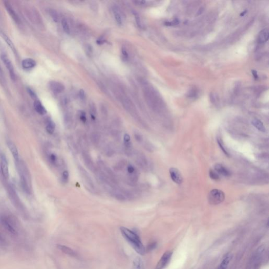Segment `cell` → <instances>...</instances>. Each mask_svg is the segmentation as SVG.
Instances as JSON below:
<instances>
[{
	"label": "cell",
	"mask_w": 269,
	"mask_h": 269,
	"mask_svg": "<svg viewBox=\"0 0 269 269\" xmlns=\"http://www.w3.org/2000/svg\"><path fill=\"white\" fill-rule=\"evenodd\" d=\"M1 221H2L3 225L7 230L8 231L12 233L13 234H16L17 233H16L15 229H14L10 223L8 221V220L3 218L2 219Z\"/></svg>",
	"instance_id": "obj_21"
},
{
	"label": "cell",
	"mask_w": 269,
	"mask_h": 269,
	"mask_svg": "<svg viewBox=\"0 0 269 269\" xmlns=\"http://www.w3.org/2000/svg\"><path fill=\"white\" fill-rule=\"evenodd\" d=\"M157 243L156 242H153L148 245L147 248H146V251H152L157 247Z\"/></svg>",
	"instance_id": "obj_32"
},
{
	"label": "cell",
	"mask_w": 269,
	"mask_h": 269,
	"mask_svg": "<svg viewBox=\"0 0 269 269\" xmlns=\"http://www.w3.org/2000/svg\"><path fill=\"white\" fill-rule=\"evenodd\" d=\"M232 258V256L231 254H228L226 256H225L223 261L220 264V267L219 269H226L228 267V265L229 264L231 259Z\"/></svg>",
	"instance_id": "obj_22"
},
{
	"label": "cell",
	"mask_w": 269,
	"mask_h": 269,
	"mask_svg": "<svg viewBox=\"0 0 269 269\" xmlns=\"http://www.w3.org/2000/svg\"><path fill=\"white\" fill-rule=\"evenodd\" d=\"M79 95H80V97L82 99H85V92L84 91L83 89H80V91Z\"/></svg>",
	"instance_id": "obj_42"
},
{
	"label": "cell",
	"mask_w": 269,
	"mask_h": 269,
	"mask_svg": "<svg viewBox=\"0 0 269 269\" xmlns=\"http://www.w3.org/2000/svg\"><path fill=\"white\" fill-rule=\"evenodd\" d=\"M135 2L136 4H144L146 3V1H135Z\"/></svg>",
	"instance_id": "obj_43"
},
{
	"label": "cell",
	"mask_w": 269,
	"mask_h": 269,
	"mask_svg": "<svg viewBox=\"0 0 269 269\" xmlns=\"http://www.w3.org/2000/svg\"><path fill=\"white\" fill-rule=\"evenodd\" d=\"M127 170L128 175H132L136 172V169L134 168V166L132 165H128L127 167Z\"/></svg>",
	"instance_id": "obj_34"
},
{
	"label": "cell",
	"mask_w": 269,
	"mask_h": 269,
	"mask_svg": "<svg viewBox=\"0 0 269 269\" xmlns=\"http://www.w3.org/2000/svg\"><path fill=\"white\" fill-rule=\"evenodd\" d=\"M27 92L30 95V96H31L32 99H35L37 98L36 94L33 91V89H32L31 88H27Z\"/></svg>",
	"instance_id": "obj_35"
},
{
	"label": "cell",
	"mask_w": 269,
	"mask_h": 269,
	"mask_svg": "<svg viewBox=\"0 0 269 269\" xmlns=\"http://www.w3.org/2000/svg\"><path fill=\"white\" fill-rule=\"evenodd\" d=\"M134 137L135 139L138 142H143V137L142 134L138 132H134Z\"/></svg>",
	"instance_id": "obj_33"
},
{
	"label": "cell",
	"mask_w": 269,
	"mask_h": 269,
	"mask_svg": "<svg viewBox=\"0 0 269 269\" xmlns=\"http://www.w3.org/2000/svg\"><path fill=\"white\" fill-rule=\"evenodd\" d=\"M122 55H123V57L124 58L125 60H127L128 57V53H127L126 49L125 47L122 48Z\"/></svg>",
	"instance_id": "obj_38"
},
{
	"label": "cell",
	"mask_w": 269,
	"mask_h": 269,
	"mask_svg": "<svg viewBox=\"0 0 269 269\" xmlns=\"http://www.w3.org/2000/svg\"><path fill=\"white\" fill-rule=\"evenodd\" d=\"M86 51L88 55H92L93 52V49L91 45H87L86 47Z\"/></svg>",
	"instance_id": "obj_41"
},
{
	"label": "cell",
	"mask_w": 269,
	"mask_h": 269,
	"mask_svg": "<svg viewBox=\"0 0 269 269\" xmlns=\"http://www.w3.org/2000/svg\"><path fill=\"white\" fill-rule=\"evenodd\" d=\"M209 176L211 178L215 180H218L220 179V176L214 170L212 169L210 170Z\"/></svg>",
	"instance_id": "obj_29"
},
{
	"label": "cell",
	"mask_w": 269,
	"mask_h": 269,
	"mask_svg": "<svg viewBox=\"0 0 269 269\" xmlns=\"http://www.w3.org/2000/svg\"><path fill=\"white\" fill-rule=\"evenodd\" d=\"M214 170L219 175L224 177H229L231 175L230 171L221 163H217L214 166Z\"/></svg>",
	"instance_id": "obj_6"
},
{
	"label": "cell",
	"mask_w": 269,
	"mask_h": 269,
	"mask_svg": "<svg viewBox=\"0 0 269 269\" xmlns=\"http://www.w3.org/2000/svg\"><path fill=\"white\" fill-rule=\"evenodd\" d=\"M36 61L31 58H25L22 62V66L25 70H30L35 67Z\"/></svg>",
	"instance_id": "obj_14"
},
{
	"label": "cell",
	"mask_w": 269,
	"mask_h": 269,
	"mask_svg": "<svg viewBox=\"0 0 269 269\" xmlns=\"http://www.w3.org/2000/svg\"><path fill=\"white\" fill-rule=\"evenodd\" d=\"M3 77V73L2 70L0 67V79H2Z\"/></svg>",
	"instance_id": "obj_44"
},
{
	"label": "cell",
	"mask_w": 269,
	"mask_h": 269,
	"mask_svg": "<svg viewBox=\"0 0 269 269\" xmlns=\"http://www.w3.org/2000/svg\"><path fill=\"white\" fill-rule=\"evenodd\" d=\"M55 130V124L52 120H49L47 123L46 130L49 134H53Z\"/></svg>",
	"instance_id": "obj_25"
},
{
	"label": "cell",
	"mask_w": 269,
	"mask_h": 269,
	"mask_svg": "<svg viewBox=\"0 0 269 269\" xmlns=\"http://www.w3.org/2000/svg\"><path fill=\"white\" fill-rule=\"evenodd\" d=\"M169 173L172 180L176 184H181L183 181V177L178 169L174 167L170 168Z\"/></svg>",
	"instance_id": "obj_5"
},
{
	"label": "cell",
	"mask_w": 269,
	"mask_h": 269,
	"mask_svg": "<svg viewBox=\"0 0 269 269\" xmlns=\"http://www.w3.org/2000/svg\"><path fill=\"white\" fill-rule=\"evenodd\" d=\"M120 230L123 237L130 243L137 254L141 256H144L146 254V248L137 233L124 227H121Z\"/></svg>",
	"instance_id": "obj_1"
},
{
	"label": "cell",
	"mask_w": 269,
	"mask_h": 269,
	"mask_svg": "<svg viewBox=\"0 0 269 269\" xmlns=\"http://www.w3.org/2000/svg\"><path fill=\"white\" fill-rule=\"evenodd\" d=\"M7 145L9 150H10L11 153L14 157L16 161H18L19 160V156H18V150L16 147V145L14 142L11 141H8L7 142Z\"/></svg>",
	"instance_id": "obj_13"
},
{
	"label": "cell",
	"mask_w": 269,
	"mask_h": 269,
	"mask_svg": "<svg viewBox=\"0 0 269 269\" xmlns=\"http://www.w3.org/2000/svg\"><path fill=\"white\" fill-rule=\"evenodd\" d=\"M136 163L142 168H145L147 166L148 161L147 159L142 154H136Z\"/></svg>",
	"instance_id": "obj_18"
},
{
	"label": "cell",
	"mask_w": 269,
	"mask_h": 269,
	"mask_svg": "<svg viewBox=\"0 0 269 269\" xmlns=\"http://www.w3.org/2000/svg\"><path fill=\"white\" fill-rule=\"evenodd\" d=\"M252 124L257 130H259V131L263 132H266L265 127H264V125L262 123V122L259 119H254L252 121Z\"/></svg>",
	"instance_id": "obj_23"
},
{
	"label": "cell",
	"mask_w": 269,
	"mask_h": 269,
	"mask_svg": "<svg viewBox=\"0 0 269 269\" xmlns=\"http://www.w3.org/2000/svg\"><path fill=\"white\" fill-rule=\"evenodd\" d=\"M113 12L114 14V18L116 22L118 25H121L122 23V18L121 14L119 11L118 8L116 6H114L113 8Z\"/></svg>",
	"instance_id": "obj_24"
},
{
	"label": "cell",
	"mask_w": 269,
	"mask_h": 269,
	"mask_svg": "<svg viewBox=\"0 0 269 269\" xmlns=\"http://www.w3.org/2000/svg\"><path fill=\"white\" fill-rule=\"evenodd\" d=\"M34 107L35 110L39 114L42 115H43L46 113V110L44 107L41 102L39 100H36L34 103Z\"/></svg>",
	"instance_id": "obj_16"
},
{
	"label": "cell",
	"mask_w": 269,
	"mask_h": 269,
	"mask_svg": "<svg viewBox=\"0 0 269 269\" xmlns=\"http://www.w3.org/2000/svg\"><path fill=\"white\" fill-rule=\"evenodd\" d=\"M62 24L63 29L64 31L67 34H69L70 33V28L69 26V24L67 22V20L66 19H63L62 21Z\"/></svg>",
	"instance_id": "obj_28"
},
{
	"label": "cell",
	"mask_w": 269,
	"mask_h": 269,
	"mask_svg": "<svg viewBox=\"0 0 269 269\" xmlns=\"http://www.w3.org/2000/svg\"><path fill=\"white\" fill-rule=\"evenodd\" d=\"M217 142L220 148L221 149V150H223V152L225 153V154L226 155L228 156H229V153H228V151H227V150L225 149V147H224L223 142H222V140L220 139V138H218Z\"/></svg>",
	"instance_id": "obj_31"
},
{
	"label": "cell",
	"mask_w": 269,
	"mask_h": 269,
	"mask_svg": "<svg viewBox=\"0 0 269 269\" xmlns=\"http://www.w3.org/2000/svg\"><path fill=\"white\" fill-rule=\"evenodd\" d=\"M49 88L53 92L56 93H60L64 91L65 89L64 86L62 83L56 82L51 81L49 84Z\"/></svg>",
	"instance_id": "obj_12"
},
{
	"label": "cell",
	"mask_w": 269,
	"mask_h": 269,
	"mask_svg": "<svg viewBox=\"0 0 269 269\" xmlns=\"http://www.w3.org/2000/svg\"><path fill=\"white\" fill-rule=\"evenodd\" d=\"M132 269H145L142 259L139 256L136 257L132 262Z\"/></svg>",
	"instance_id": "obj_19"
},
{
	"label": "cell",
	"mask_w": 269,
	"mask_h": 269,
	"mask_svg": "<svg viewBox=\"0 0 269 269\" xmlns=\"http://www.w3.org/2000/svg\"><path fill=\"white\" fill-rule=\"evenodd\" d=\"M49 159H50V161L52 162L53 163H56V161H57V157L56 155H55L54 154H52L49 155Z\"/></svg>",
	"instance_id": "obj_37"
},
{
	"label": "cell",
	"mask_w": 269,
	"mask_h": 269,
	"mask_svg": "<svg viewBox=\"0 0 269 269\" xmlns=\"http://www.w3.org/2000/svg\"><path fill=\"white\" fill-rule=\"evenodd\" d=\"M173 252L171 251H166L165 252L156 265L155 269H163L166 268L170 261Z\"/></svg>",
	"instance_id": "obj_4"
},
{
	"label": "cell",
	"mask_w": 269,
	"mask_h": 269,
	"mask_svg": "<svg viewBox=\"0 0 269 269\" xmlns=\"http://www.w3.org/2000/svg\"><path fill=\"white\" fill-rule=\"evenodd\" d=\"M80 118V120H81L82 122H83V123H85V122H86L87 119H86L85 113L84 112H81Z\"/></svg>",
	"instance_id": "obj_39"
},
{
	"label": "cell",
	"mask_w": 269,
	"mask_h": 269,
	"mask_svg": "<svg viewBox=\"0 0 269 269\" xmlns=\"http://www.w3.org/2000/svg\"><path fill=\"white\" fill-rule=\"evenodd\" d=\"M57 248L63 253L66 254L70 256H73V257L77 256V254H76V252L67 246L61 245V244H57Z\"/></svg>",
	"instance_id": "obj_15"
},
{
	"label": "cell",
	"mask_w": 269,
	"mask_h": 269,
	"mask_svg": "<svg viewBox=\"0 0 269 269\" xmlns=\"http://www.w3.org/2000/svg\"><path fill=\"white\" fill-rule=\"evenodd\" d=\"M1 167L2 173L5 178L8 179L9 177V171L8 167V161L5 156L4 154L1 155Z\"/></svg>",
	"instance_id": "obj_7"
},
{
	"label": "cell",
	"mask_w": 269,
	"mask_h": 269,
	"mask_svg": "<svg viewBox=\"0 0 269 269\" xmlns=\"http://www.w3.org/2000/svg\"><path fill=\"white\" fill-rule=\"evenodd\" d=\"M92 142L94 145H97L100 141V136L96 132H94L91 135Z\"/></svg>",
	"instance_id": "obj_26"
},
{
	"label": "cell",
	"mask_w": 269,
	"mask_h": 269,
	"mask_svg": "<svg viewBox=\"0 0 269 269\" xmlns=\"http://www.w3.org/2000/svg\"><path fill=\"white\" fill-rule=\"evenodd\" d=\"M83 159L84 163L87 167L91 170L93 171L95 170V167L94 166L93 161L90 155L86 151H83Z\"/></svg>",
	"instance_id": "obj_11"
},
{
	"label": "cell",
	"mask_w": 269,
	"mask_h": 269,
	"mask_svg": "<svg viewBox=\"0 0 269 269\" xmlns=\"http://www.w3.org/2000/svg\"><path fill=\"white\" fill-rule=\"evenodd\" d=\"M4 6L6 8V10L8 11V13L10 14L11 17L12 18L14 22H15L16 23H20V18L18 15V14L16 13L15 11L14 10L12 6L11 5L10 3L8 2H5Z\"/></svg>",
	"instance_id": "obj_9"
},
{
	"label": "cell",
	"mask_w": 269,
	"mask_h": 269,
	"mask_svg": "<svg viewBox=\"0 0 269 269\" xmlns=\"http://www.w3.org/2000/svg\"><path fill=\"white\" fill-rule=\"evenodd\" d=\"M1 58L2 61L4 64L5 65V67H6L8 71L9 72L11 78L12 80H15L16 78L14 68L13 64L11 61L10 58L8 57V56L5 54H2L1 55Z\"/></svg>",
	"instance_id": "obj_3"
},
{
	"label": "cell",
	"mask_w": 269,
	"mask_h": 269,
	"mask_svg": "<svg viewBox=\"0 0 269 269\" xmlns=\"http://www.w3.org/2000/svg\"><path fill=\"white\" fill-rule=\"evenodd\" d=\"M124 143H128L130 142V137L128 134H125L124 136Z\"/></svg>",
	"instance_id": "obj_40"
},
{
	"label": "cell",
	"mask_w": 269,
	"mask_h": 269,
	"mask_svg": "<svg viewBox=\"0 0 269 269\" xmlns=\"http://www.w3.org/2000/svg\"><path fill=\"white\" fill-rule=\"evenodd\" d=\"M49 14L50 16H51L52 19L54 20V22H58V15L57 14V12L56 11L54 10H52V9H51L49 10Z\"/></svg>",
	"instance_id": "obj_27"
},
{
	"label": "cell",
	"mask_w": 269,
	"mask_h": 269,
	"mask_svg": "<svg viewBox=\"0 0 269 269\" xmlns=\"http://www.w3.org/2000/svg\"><path fill=\"white\" fill-rule=\"evenodd\" d=\"M0 35L2 37L3 39L5 41L6 43L7 44L8 46L10 47L11 49L12 50V51H13L14 53H15L16 49L15 45L13 44V43L11 41V39L9 38V37H8L7 35H6L5 33L2 31H0Z\"/></svg>",
	"instance_id": "obj_20"
},
{
	"label": "cell",
	"mask_w": 269,
	"mask_h": 269,
	"mask_svg": "<svg viewBox=\"0 0 269 269\" xmlns=\"http://www.w3.org/2000/svg\"><path fill=\"white\" fill-rule=\"evenodd\" d=\"M269 39V31L267 29H263L260 32L258 36V41L260 43L262 44L265 43Z\"/></svg>",
	"instance_id": "obj_17"
},
{
	"label": "cell",
	"mask_w": 269,
	"mask_h": 269,
	"mask_svg": "<svg viewBox=\"0 0 269 269\" xmlns=\"http://www.w3.org/2000/svg\"><path fill=\"white\" fill-rule=\"evenodd\" d=\"M69 179V173L68 171L65 170L63 171L62 173V180L63 182L64 183H66L68 181Z\"/></svg>",
	"instance_id": "obj_30"
},
{
	"label": "cell",
	"mask_w": 269,
	"mask_h": 269,
	"mask_svg": "<svg viewBox=\"0 0 269 269\" xmlns=\"http://www.w3.org/2000/svg\"><path fill=\"white\" fill-rule=\"evenodd\" d=\"M27 13L28 14V18L31 20L32 22H33L34 23H37V24H39L41 21V16L39 12L35 8H30L27 11Z\"/></svg>",
	"instance_id": "obj_8"
},
{
	"label": "cell",
	"mask_w": 269,
	"mask_h": 269,
	"mask_svg": "<svg viewBox=\"0 0 269 269\" xmlns=\"http://www.w3.org/2000/svg\"><path fill=\"white\" fill-rule=\"evenodd\" d=\"M79 170L80 171L81 176L82 177V178H83L84 180L85 181L86 183L92 189H94L95 187H94L93 182V180L91 178V177L89 175L88 173L82 167H80Z\"/></svg>",
	"instance_id": "obj_10"
},
{
	"label": "cell",
	"mask_w": 269,
	"mask_h": 269,
	"mask_svg": "<svg viewBox=\"0 0 269 269\" xmlns=\"http://www.w3.org/2000/svg\"><path fill=\"white\" fill-rule=\"evenodd\" d=\"M225 199V193L219 189H213L210 192L208 196V200L209 203L213 206L220 204L224 201Z\"/></svg>",
	"instance_id": "obj_2"
},
{
	"label": "cell",
	"mask_w": 269,
	"mask_h": 269,
	"mask_svg": "<svg viewBox=\"0 0 269 269\" xmlns=\"http://www.w3.org/2000/svg\"><path fill=\"white\" fill-rule=\"evenodd\" d=\"M252 73H253V74H254V77H256V78L257 77H258V76H257V74H256V72H255V71H253V72H252Z\"/></svg>",
	"instance_id": "obj_45"
},
{
	"label": "cell",
	"mask_w": 269,
	"mask_h": 269,
	"mask_svg": "<svg viewBox=\"0 0 269 269\" xmlns=\"http://www.w3.org/2000/svg\"><path fill=\"white\" fill-rule=\"evenodd\" d=\"M134 18H135V20H136V23H137V25L138 26H140V23H141V21H140V17L138 14L136 12H134Z\"/></svg>",
	"instance_id": "obj_36"
}]
</instances>
